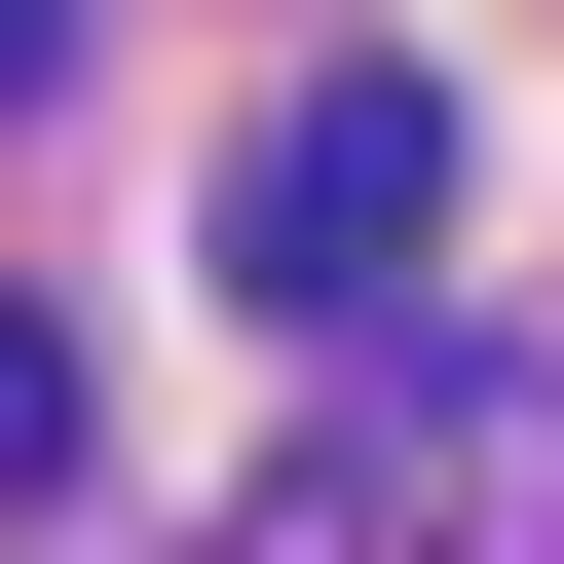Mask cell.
<instances>
[{"mask_svg": "<svg viewBox=\"0 0 564 564\" xmlns=\"http://www.w3.org/2000/svg\"><path fill=\"white\" fill-rule=\"evenodd\" d=\"M414 263H452V76H302V113L226 151V302L263 339H377Z\"/></svg>", "mask_w": 564, "mask_h": 564, "instance_id": "obj_1", "label": "cell"}, {"mask_svg": "<svg viewBox=\"0 0 564 564\" xmlns=\"http://www.w3.org/2000/svg\"><path fill=\"white\" fill-rule=\"evenodd\" d=\"M302 564H564V377H527V339H414V377L339 414Z\"/></svg>", "mask_w": 564, "mask_h": 564, "instance_id": "obj_2", "label": "cell"}, {"mask_svg": "<svg viewBox=\"0 0 564 564\" xmlns=\"http://www.w3.org/2000/svg\"><path fill=\"white\" fill-rule=\"evenodd\" d=\"M76 452H113V377H76L39 302H0V489H76Z\"/></svg>", "mask_w": 564, "mask_h": 564, "instance_id": "obj_3", "label": "cell"}, {"mask_svg": "<svg viewBox=\"0 0 564 564\" xmlns=\"http://www.w3.org/2000/svg\"><path fill=\"white\" fill-rule=\"evenodd\" d=\"M39 76H76V0H0V113H39Z\"/></svg>", "mask_w": 564, "mask_h": 564, "instance_id": "obj_4", "label": "cell"}]
</instances>
